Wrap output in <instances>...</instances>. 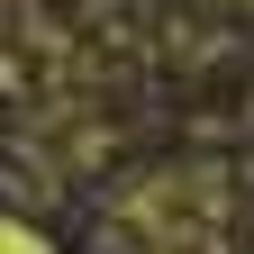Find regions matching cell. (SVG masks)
Segmentation results:
<instances>
[{
	"instance_id": "obj_2",
	"label": "cell",
	"mask_w": 254,
	"mask_h": 254,
	"mask_svg": "<svg viewBox=\"0 0 254 254\" xmlns=\"http://www.w3.org/2000/svg\"><path fill=\"white\" fill-rule=\"evenodd\" d=\"M118 254H136V245H118ZM145 254H218V245H145Z\"/></svg>"
},
{
	"instance_id": "obj_1",
	"label": "cell",
	"mask_w": 254,
	"mask_h": 254,
	"mask_svg": "<svg viewBox=\"0 0 254 254\" xmlns=\"http://www.w3.org/2000/svg\"><path fill=\"white\" fill-rule=\"evenodd\" d=\"M0 254H55V245L27 227V218H9V227H0Z\"/></svg>"
},
{
	"instance_id": "obj_3",
	"label": "cell",
	"mask_w": 254,
	"mask_h": 254,
	"mask_svg": "<svg viewBox=\"0 0 254 254\" xmlns=\"http://www.w3.org/2000/svg\"><path fill=\"white\" fill-rule=\"evenodd\" d=\"M236 9H254V0H236Z\"/></svg>"
}]
</instances>
